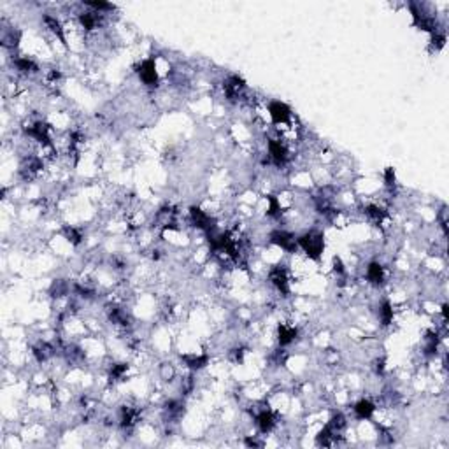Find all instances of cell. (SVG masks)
<instances>
[{
	"instance_id": "1",
	"label": "cell",
	"mask_w": 449,
	"mask_h": 449,
	"mask_svg": "<svg viewBox=\"0 0 449 449\" xmlns=\"http://www.w3.org/2000/svg\"><path fill=\"white\" fill-rule=\"evenodd\" d=\"M299 241V246L302 249H304L305 253H307L309 258H314V260H318V258L321 256V253H323V248H325V239H323V233L320 232H307L304 233V235L300 237Z\"/></svg>"
},
{
	"instance_id": "2",
	"label": "cell",
	"mask_w": 449,
	"mask_h": 449,
	"mask_svg": "<svg viewBox=\"0 0 449 449\" xmlns=\"http://www.w3.org/2000/svg\"><path fill=\"white\" fill-rule=\"evenodd\" d=\"M270 241H272L276 246H279V248H283L284 251H289V253L297 251V248H299V241L295 239V235L284 232V230L272 232L270 233Z\"/></svg>"
},
{
	"instance_id": "3",
	"label": "cell",
	"mask_w": 449,
	"mask_h": 449,
	"mask_svg": "<svg viewBox=\"0 0 449 449\" xmlns=\"http://www.w3.org/2000/svg\"><path fill=\"white\" fill-rule=\"evenodd\" d=\"M139 77H141V81L144 83V85L156 86V83H158L156 65H154V62L151 60V58L141 63V67H139Z\"/></svg>"
},
{
	"instance_id": "4",
	"label": "cell",
	"mask_w": 449,
	"mask_h": 449,
	"mask_svg": "<svg viewBox=\"0 0 449 449\" xmlns=\"http://www.w3.org/2000/svg\"><path fill=\"white\" fill-rule=\"evenodd\" d=\"M269 156L272 158V162L276 165H283L288 160V151H286L284 144L277 139H270L269 141Z\"/></svg>"
},
{
	"instance_id": "5",
	"label": "cell",
	"mask_w": 449,
	"mask_h": 449,
	"mask_svg": "<svg viewBox=\"0 0 449 449\" xmlns=\"http://www.w3.org/2000/svg\"><path fill=\"white\" fill-rule=\"evenodd\" d=\"M269 114L270 118H272L274 123H286L292 118V111H289V107L283 104V102H272V104L269 105Z\"/></svg>"
},
{
	"instance_id": "6",
	"label": "cell",
	"mask_w": 449,
	"mask_h": 449,
	"mask_svg": "<svg viewBox=\"0 0 449 449\" xmlns=\"http://www.w3.org/2000/svg\"><path fill=\"white\" fill-rule=\"evenodd\" d=\"M27 134L39 142H49V125H46V123H42V121H37V123H34V125H30V128L27 130Z\"/></svg>"
},
{
	"instance_id": "7",
	"label": "cell",
	"mask_w": 449,
	"mask_h": 449,
	"mask_svg": "<svg viewBox=\"0 0 449 449\" xmlns=\"http://www.w3.org/2000/svg\"><path fill=\"white\" fill-rule=\"evenodd\" d=\"M270 281H272V284L276 286L277 289H279L281 293H288V276H286V270L277 267L274 269L272 272H270Z\"/></svg>"
},
{
	"instance_id": "8",
	"label": "cell",
	"mask_w": 449,
	"mask_h": 449,
	"mask_svg": "<svg viewBox=\"0 0 449 449\" xmlns=\"http://www.w3.org/2000/svg\"><path fill=\"white\" fill-rule=\"evenodd\" d=\"M190 214H192V220H193V223L197 225V228L207 230V232H209L210 228H213V225H210V218H209L207 214H205L202 209L192 207V210H190Z\"/></svg>"
},
{
	"instance_id": "9",
	"label": "cell",
	"mask_w": 449,
	"mask_h": 449,
	"mask_svg": "<svg viewBox=\"0 0 449 449\" xmlns=\"http://www.w3.org/2000/svg\"><path fill=\"white\" fill-rule=\"evenodd\" d=\"M355 414H356V418H360V419H368V418H372V414H374L376 412V405L371 402V400H360L358 404L355 405Z\"/></svg>"
},
{
	"instance_id": "10",
	"label": "cell",
	"mask_w": 449,
	"mask_h": 449,
	"mask_svg": "<svg viewBox=\"0 0 449 449\" xmlns=\"http://www.w3.org/2000/svg\"><path fill=\"white\" fill-rule=\"evenodd\" d=\"M367 279L371 281V283L374 284H381L384 281V270H383V265L377 263V261H372V263H368L367 267Z\"/></svg>"
},
{
	"instance_id": "11",
	"label": "cell",
	"mask_w": 449,
	"mask_h": 449,
	"mask_svg": "<svg viewBox=\"0 0 449 449\" xmlns=\"http://www.w3.org/2000/svg\"><path fill=\"white\" fill-rule=\"evenodd\" d=\"M256 425H258V428H260V432H263V434H267V432L272 430L274 425H276L272 412H270V411H261L260 414L256 416Z\"/></svg>"
},
{
	"instance_id": "12",
	"label": "cell",
	"mask_w": 449,
	"mask_h": 449,
	"mask_svg": "<svg viewBox=\"0 0 449 449\" xmlns=\"http://www.w3.org/2000/svg\"><path fill=\"white\" fill-rule=\"evenodd\" d=\"M297 337V328L288 327V325H281L279 327V344L281 346H288L295 340Z\"/></svg>"
},
{
	"instance_id": "13",
	"label": "cell",
	"mask_w": 449,
	"mask_h": 449,
	"mask_svg": "<svg viewBox=\"0 0 449 449\" xmlns=\"http://www.w3.org/2000/svg\"><path fill=\"white\" fill-rule=\"evenodd\" d=\"M44 23H46V27L47 29H49L51 32H53L55 35H57L58 39H60L62 42H65V37H63V30H62V25H60V21H58L57 18H53V16H44Z\"/></svg>"
},
{
	"instance_id": "14",
	"label": "cell",
	"mask_w": 449,
	"mask_h": 449,
	"mask_svg": "<svg viewBox=\"0 0 449 449\" xmlns=\"http://www.w3.org/2000/svg\"><path fill=\"white\" fill-rule=\"evenodd\" d=\"M79 21H81V25L85 27L86 30H93V29H97V25H98V16H97V13H86V14L79 16Z\"/></svg>"
},
{
	"instance_id": "15",
	"label": "cell",
	"mask_w": 449,
	"mask_h": 449,
	"mask_svg": "<svg viewBox=\"0 0 449 449\" xmlns=\"http://www.w3.org/2000/svg\"><path fill=\"white\" fill-rule=\"evenodd\" d=\"M184 361L190 368L193 371H198V368L205 367L207 365V356H184Z\"/></svg>"
},
{
	"instance_id": "16",
	"label": "cell",
	"mask_w": 449,
	"mask_h": 449,
	"mask_svg": "<svg viewBox=\"0 0 449 449\" xmlns=\"http://www.w3.org/2000/svg\"><path fill=\"white\" fill-rule=\"evenodd\" d=\"M14 63L18 67V70H21V72H35L37 70V65L30 58H18Z\"/></svg>"
},
{
	"instance_id": "17",
	"label": "cell",
	"mask_w": 449,
	"mask_h": 449,
	"mask_svg": "<svg viewBox=\"0 0 449 449\" xmlns=\"http://www.w3.org/2000/svg\"><path fill=\"white\" fill-rule=\"evenodd\" d=\"M381 321H383V325H389L393 321V307L389 302H384L383 305H381Z\"/></svg>"
},
{
	"instance_id": "18",
	"label": "cell",
	"mask_w": 449,
	"mask_h": 449,
	"mask_svg": "<svg viewBox=\"0 0 449 449\" xmlns=\"http://www.w3.org/2000/svg\"><path fill=\"white\" fill-rule=\"evenodd\" d=\"M365 214H367L371 220L377 221V223H379V221L384 218V210L381 207H377V205H368V207L365 209Z\"/></svg>"
},
{
	"instance_id": "19",
	"label": "cell",
	"mask_w": 449,
	"mask_h": 449,
	"mask_svg": "<svg viewBox=\"0 0 449 449\" xmlns=\"http://www.w3.org/2000/svg\"><path fill=\"white\" fill-rule=\"evenodd\" d=\"M126 365L125 363H118V365H113V368H111V379L113 381H120L123 374L126 372Z\"/></svg>"
}]
</instances>
